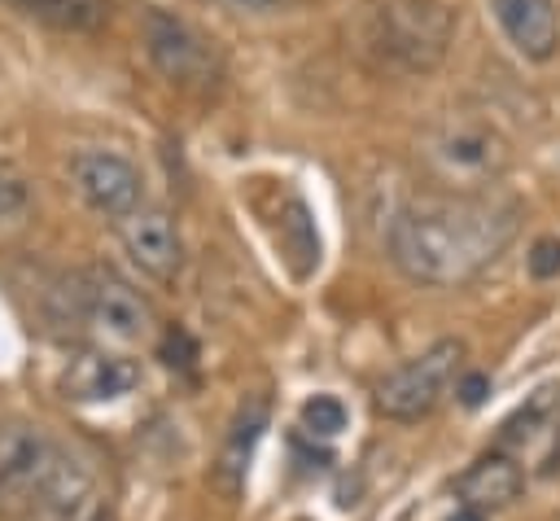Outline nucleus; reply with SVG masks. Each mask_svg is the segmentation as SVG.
I'll return each instance as SVG.
<instances>
[{
    "label": "nucleus",
    "instance_id": "obj_1",
    "mask_svg": "<svg viewBox=\"0 0 560 521\" xmlns=\"http://www.w3.org/2000/svg\"><path fill=\"white\" fill-rule=\"evenodd\" d=\"M516 223L521 206L494 188L420 197L389 223V258L420 285H464L508 250Z\"/></svg>",
    "mask_w": 560,
    "mask_h": 521
},
{
    "label": "nucleus",
    "instance_id": "obj_2",
    "mask_svg": "<svg viewBox=\"0 0 560 521\" xmlns=\"http://www.w3.org/2000/svg\"><path fill=\"white\" fill-rule=\"evenodd\" d=\"M92 473L52 433L26 420L0 425V508L18 521H83Z\"/></svg>",
    "mask_w": 560,
    "mask_h": 521
},
{
    "label": "nucleus",
    "instance_id": "obj_3",
    "mask_svg": "<svg viewBox=\"0 0 560 521\" xmlns=\"http://www.w3.org/2000/svg\"><path fill=\"white\" fill-rule=\"evenodd\" d=\"M455 35V18L438 0H381L372 9V44L402 70H433Z\"/></svg>",
    "mask_w": 560,
    "mask_h": 521
},
{
    "label": "nucleus",
    "instance_id": "obj_4",
    "mask_svg": "<svg viewBox=\"0 0 560 521\" xmlns=\"http://www.w3.org/2000/svg\"><path fill=\"white\" fill-rule=\"evenodd\" d=\"M459 368H464V341H455V337L433 341L429 350H420L416 359L398 363L394 372H385L376 381V412L389 420L429 416L459 381Z\"/></svg>",
    "mask_w": 560,
    "mask_h": 521
},
{
    "label": "nucleus",
    "instance_id": "obj_5",
    "mask_svg": "<svg viewBox=\"0 0 560 521\" xmlns=\"http://www.w3.org/2000/svg\"><path fill=\"white\" fill-rule=\"evenodd\" d=\"M70 315L105 341H140L153 324L149 302L114 267H83L66 289Z\"/></svg>",
    "mask_w": 560,
    "mask_h": 521
},
{
    "label": "nucleus",
    "instance_id": "obj_6",
    "mask_svg": "<svg viewBox=\"0 0 560 521\" xmlns=\"http://www.w3.org/2000/svg\"><path fill=\"white\" fill-rule=\"evenodd\" d=\"M140 39H144V53L158 66V74L171 79L175 88L206 92L219 79V53L210 48V39L188 18L153 4L140 18Z\"/></svg>",
    "mask_w": 560,
    "mask_h": 521
},
{
    "label": "nucleus",
    "instance_id": "obj_7",
    "mask_svg": "<svg viewBox=\"0 0 560 521\" xmlns=\"http://www.w3.org/2000/svg\"><path fill=\"white\" fill-rule=\"evenodd\" d=\"M429 158L438 166L442 180H451L459 193L486 188L503 162H508V144L494 127L472 123V118H451L446 127H438V136L429 140Z\"/></svg>",
    "mask_w": 560,
    "mask_h": 521
},
{
    "label": "nucleus",
    "instance_id": "obj_8",
    "mask_svg": "<svg viewBox=\"0 0 560 521\" xmlns=\"http://www.w3.org/2000/svg\"><path fill=\"white\" fill-rule=\"evenodd\" d=\"M70 184L74 193L105 219H127L136 206H144V180L122 153L83 149L70 158Z\"/></svg>",
    "mask_w": 560,
    "mask_h": 521
},
{
    "label": "nucleus",
    "instance_id": "obj_9",
    "mask_svg": "<svg viewBox=\"0 0 560 521\" xmlns=\"http://www.w3.org/2000/svg\"><path fill=\"white\" fill-rule=\"evenodd\" d=\"M122 250L131 254V263L140 271H149L153 280H171L179 276L184 263V245H179V228L162 206H136L127 219L114 223Z\"/></svg>",
    "mask_w": 560,
    "mask_h": 521
},
{
    "label": "nucleus",
    "instance_id": "obj_10",
    "mask_svg": "<svg viewBox=\"0 0 560 521\" xmlns=\"http://www.w3.org/2000/svg\"><path fill=\"white\" fill-rule=\"evenodd\" d=\"M140 385V363L122 350H83L66 363L61 372V390L66 398H79V403H114L122 394H131Z\"/></svg>",
    "mask_w": 560,
    "mask_h": 521
},
{
    "label": "nucleus",
    "instance_id": "obj_11",
    "mask_svg": "<svg viewBox=\"0 0 560 521\" xmlns=\"http://www.w3.org/2000/svg\"><path fill=\"white\" fill-rule=\"evenodd\" d=\"M521 490H525V468H521V460L508 455V451H486V455H477V460L455 477V503H459V508H472V512H481V517H490V512L516 503Z\"/></svg>",
    "mask_w": 560,
    "mask_h": 521
},
{
    "label": "nucleus",
    "instance_id": "obj_12",
    "mask_svg": "<svg viewBox=\"0 0 560 521\" xmlns=\"http://www.w3.org/2000/svg\"><path fill=\"white\" fill-rule=\"evenodd\" d=\"M490 13L521 57H529V61L556 57V48H560L556 0H490Z\"/></svg>",
    "mask_w": 560,
    "mask_h": 521
},
{
    "label": "nucleus",
    "instance_id": "obj_13",
    "mask_svg": "<svg viewBox=\"0 0 560 521\" xmlns=\"http://www.w3.org/2000/svg\"><path fill=\"white\" fill-rule=\"evenodd\" d=\"M267 429V398H249L236 407L232 425H228V438L219 447V460L210 468V482L223 490V495H236L245 486V473H249V460H254V447Z\"/></svg>",
    "mask_w": 560,
    "mask_h": 521
},
{
    "label": "nucleus",
    "instance_id": "obj_14",
    "mask_svg": "<svg viewBox=\"0 0 560 521\" xmlns=\"http://www.w3.org/2000/svg\"><path fill=\"white\" fill-rule=\"evenodd\" d=\"M26 18L57 31H96L109 18V0H13Z\"/></svg>",
    "mask_w": 560,
    "mask_h": 521
},
{
    "label": "nucleus",
    "instance_id": "obj_15",
    "mask_svg": "<svg viewBox=\"0 0 560 521\" xmlns=\"http://www.w3.org/2000/svg\"><path fill=\"white\" fill-rule=\"evenodd\" d=\"M302 429H306L311 438H337V433L346 429V407H341V398H332V394L306 398V403H302Z\"/></svg>",
    "mask_w": 560,
    "mask_h": 521
},
{
    "label": "nucleus",
    "instance_id": "obj_16",
    "mask_svg": "<svg viewBox=\"0 0 560 521\" xmlns=\"http://www.w3.org/2000/svg\"><path fill=\"white\" fill-rule=\"evenodd\" d=\"M529 271H534L538 280L560 276V236H542V241H534V250H529Z\"/></svg>",
    "mask_w": 560,
    "mask_h": 521
},
{
    "label": "nucleus",
    "instance_id": "obj_17",
    "mask_svg": "<svg viewBox=\"0 0 560 521\" xmlns=\"http://www.w3.org/2000/svg\"><path fill=\"white\" fill-rule=\"evenodd\" d=\"M26 206V188L18 184V180H9V175H0V219H9V215H18Z\"/></svg>",
    "mask_w": 560,
    "mask_h": 521
},
{
    "label": "nucleus",
    "instance_id": "obj_18",
    "mask_svg": "<svg viewBox=\"0 0 560 521\" xmlns=\"http://www.w3.org/2000/svg\"><path fill=\"white\" fill-rule=\"evenodd\" d=\"M486 390H490V381L481 377V372H472V377H464V381H455V394L468 403V407H477L481 398H486Z\"/></svg>",
    "mask_w": 560,
    "mask_h": 521
},
{
    "label": "nucleus",
    "instance_id": "obj_19",
    "mask_svg": "<svg viewBox=\"0 0 560 521\" xmlns=\"http://www.w3.org/2000/svg\"><path fill=\"white\" fill-rule=\"evenodd\" d=\"M223 9H232V13H267V9H276L280 0H219Z\"/></svg>",
    "mask_w": 560,
    "mask_h": 521
},
{
    "label": "nucleus",
    "instance_id": "obj_20",
    "mask_svg": "<svg viewBox=\"0 0 560 521\" xmlns=\"http://www.w3.org/2000/svg\"><path fill=\"white\" fill-rule=\"evenodd\" d=\"M446 521H486V517L472 512V508H459V503H455V517H446Z\"/></svg>",
    "mask_w": 560,
    "mask_h": 521
},
{
    "label": "nucleus",
    "instance_id": "obj_21",
    "mask_svg": "<svg viewBox=\"0 0 560 521\" xmlns=\"http://www.w3.org/2000/svg\"><path fill=\"white\" fill-rule=\"evenodd\" d=\"M92 521H105V517H92Z\"/></svg>",
    "mask_w": 560,
    "mask_h": 521
}]
</instances>
